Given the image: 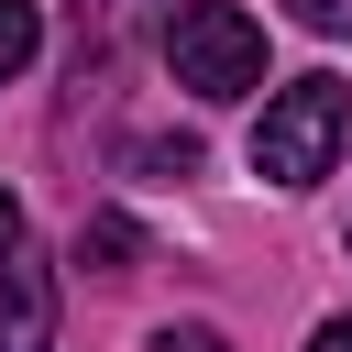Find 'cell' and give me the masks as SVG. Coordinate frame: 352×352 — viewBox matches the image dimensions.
<instances>
[{
	"label": "cell",
	"instance_id": "6da1fadb",
	"mask_svg": "<svg viewBox=\"0 0 352 352\" xmlns=\"http://www.w3.org/2000/svg\"><path fill=\"white\" fill-rule=\"evenodd\" d=\"M341 132H352V88L341 77H286L264 99V121H253V176L264 187H319Z\"/></svg>",
	"mask_w": 352,
	"mask_h": 352
},
{
	"label": "cell",
	"instance_id": "7a4b0ae2",
	"mask_svg": "<svg viewBox=\"0 0 352 352\" xmlns=\"http://www.w3.org/2000/svg\"><path fill=\"white\" fill-rule=\"evenodd\" d=\"M165 55H176V88H198V99H253L264 88V22L231 11V0H187L165 22Z\"/></svg>",
	"mask_w": 352,
	"mask_h": 352
},
{
	"label": "cell",
	"instance_id": "3957f363",
	"mask_svg": "<svg viewBox=\"0 0 352 352\" xmlns=\"http://www.w3.org/2000/svg\"><path fill=\"white\" fill-rule=\"evenodd\" d=\"M0 352H55V264H0Z\"/></svg>",
	"mask_w": 352,
	"mask_h": 352
},
{
	"label": "cell",
	"instance_id": "277c9868",
	"mask_svg": "<svg viewBox=\"0 0 352 352\" xmlns=\"http://www.w3.org/2000/svg\"><path fill=\"white\" fill-rule=\"evenodd\" d=\"M77 264H88V275H132V264H143V231H132L121 209H99V220H77Z\"/></svg>",
	"mask_w": 352,
	"mask_h": 352
},
{
	"label": "cell",
	"instance_id": "5b68a950",
	"mask_svg": "<svg viewBox=\"0 0 352 352\" xmlns=\"http://www.w3.org/2000/svg\"><path fill=\"white\" fill-rule=\"evenodd\" d=\"M33 44H44V11H33V0H0V88L33 66Z\"/></svg>",
	"mask_w": 352,
	"mask_h": 352
},
{
	"label": "cell",
	"instance_id": "8992f818",
	"mask_svg": "<svg viewBox=\"0 0 352 352\" xmlns=\"http://www.w3.org/2000/svg\"><path fill=\"white\" fill-rule=\"evenodd\" d=\"M154 352H231V341H220V330H198V319H187V330H154Z\"/></svg>",
	"mask_w": 352,
	"mask_h": 352
},
{
	"label": "cell",
	"instance_id": "52a82bcc",
	"mask_svg": "<svg viewBox=\"0 0 352 352\" xmlns=\"http://www.w3.org/2000/svg\"><path fill=\"white\" fill-rule=\"evenodd\" d=\"M286 11H297L308 33H341V22H352V0H286Z\"/></svg>",
	"mask_w": 352,
	"mask_h": 352
},
{
	"label": "cell",
	"instance_id": "ba28073f",
	"mask_svg": "<svg viewBox=\"0 0 352 352\" xmlns=\"http://www.w3.org/2000/svg\"><path fill=\"white\" fill-rule=\"evenodd\" d=\"M11 253H22V198L0 187V264H11Z\"/></svg>",
	"mask_w": 352,
	"mask_h": 352
},
{
	"label": "cell",
	"instance_id": "9c48e42d",
	"mask_svg": "<svg viewBox=\"0 0 352 352\" xmlns=\"http://www.w3.org/2000/svg\"><path fill=\"white\" fill-rule=\"evenodd\" d=\"M308 352H352V319H319V341Z\"/></svg>",
	"mask_w": 352,
	"mask_h": 352
}]
</instances>
